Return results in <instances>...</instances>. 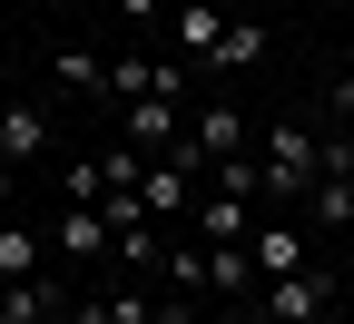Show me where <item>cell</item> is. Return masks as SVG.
<instances>
[{
  "instance_id": "9",
  "label": "cell",
  "mask_w": 354,
  "mask_h": 324,
  "mask_svg": "<svg viewBox=\"0 0 354 324\" xmlns=\"http://www.w3.org/2000/svg\"><path fill=\"white\" fill-rule=\"evenodd\" d=\"M216 30H227L216 0H177V59H216Z\"/></svg>"
},
{
  "instance_id": "13",
  "label": "cell",
  "mask_w": 354,
  "mask_h": 324,
  "mask_svg": "<svg viewBox=\"0 0 354 324\" xmlns=\"http://www.w3.org/2000/svg\"><path fill=\"white\" fill-rule=\"evenodd\" d=\"M59 88L69 99H109V59L99 50H59Z\"/></svg>"
},
{
  "instance_id": "8",
  "label": "cell",
  "mask_w": 354,
  "mask_h": 324,
  "mask_svg": "<svg viewBox=\"0 0 354 324\" xmlns=\"http://www.w3.org/2000/svg\"><path fill=\"white\" fill-rule=\"evenodd\" d=\"M69 324H158V305L138 295V285H109V295H79V305H59Z\"/></svg>"
},
{
  "instance_id": "2",
  "label": "cell",
  "mask_w": 354,
  "mask_h": 324,
  "mask_svg": "<svg viewBox=\"0 0 354 324\" xmlns=\"http://www.w3.org/2000/svg\"><path fill=\"white\" fill-rule=\"evenodd\" d=\"M118 137H128V148H148V158H177V148H197V128L177 118V99H158V88L118 99Z\"/></svg>"
},
{
  "instance_id": "14",
  "label": "cell",
  "mask_w": 354,
  "mask_h": 324,
  "mask_svg": "<svg viewBox=\"0 0 354 324\" xmlns=\"http://www.w3.org/2000/svg\"><path fill=\"white\" fill-rule=\"evenodd\" d=\"M167 295H207V246H167Z\"/></svg>"
},
{
  "instance_id": "21",
  "label": "cell",
  "mask_w": 354,
  "mask_h": 324,
  "mask_svg": "<svg viewBox=\"0 0 354 324\" xmlns=\"http://www.w3.org/2000/svg\"><path fill=\"white\" fill-rule=\"evenodd\" d=\"M39 324H50V314H39Z\"/></svg>"
},
{
  "instance_id": "17",
  "label": "cell",
  "mask_w": 354,
  "mask_h": 324,
  "mask_svg": "<svg viewBox=\"0 0 354 324\" xmlns=\"http://www.w3.org/2000/svg\"><path fill=\"white\" fill-rule=\"evenodd\" d=\"M325 118H335V128H354V69H335V79H325Z\"/></svg>"
},
{
  "instance_id": "12",
  "label": "cell",
  "mask_w": 354,
  "mask_h": 324,
  "mask_svg": "<svg viewBox=\"0 0 354 324\" xmlns=\"http://www.w3.org/2000/svg\"><path fill=\"white\" fill-rule=\"evenodd\" d=\"M266 59V20H227L216 30V69H256Z\"/></svg>"
},
{
  "instance_id": "5",
  "label": "cell",
  "mask_w": 354,
  "mask_h": 324,
  "mask_svg": "<svg viewBox=\"0 0 354 324\" xmlns=\"http://www.w3.org/2000/svg\"><path fill=\"white\" fill-rule=\"evenodd\" d=\"M50 236H59V265H99V256H118V236H109V216H99V207H69Z\"/></svg>"
},
{
  "instance_id": "4",
  "label": "cell",
  "mask_w": 354,
  "mask_h": 324,
  "mask_svg": "<svg viewBox=\"0 0 354 324\" xmlns=\"http://www.w3.org/2000/svg\"><path fill=\"white\" fill-rule=\"evenodd\" d=\"M197 158L207 148H177V158H148V177H138V197H148V216L167 226V216H187V197H197Z\"/></svg>"
},
{
  "instance_id": "19",
  "label": "cell",
  "mask_w": 354,
  "mask_h": 324,
  "mask_svg": "<svg viewBox=\"0 0 354 324\" xmlns=\"http://www.w3.org/2000/svg\"><path fill=\"white\" fill-rule=\"evenodd\" d=\"M109 10H118V20H158L167 0H109Z\"/></svg>"
},
{
  "instance_id": "1",
  "label": "cell",
  "mask_w": 354,
  "mask_h": 324,
  "mask_svg": "<svg viewBox=\"0 0 354 324\" xmlns=\"http://www.w3.org/2000/svg\"><path fill=\"white\" fill-rule=\"evenodd\" d=\"M256 167H266V197H276V207H295V197H315V177H325V137L315 128H305V118H276V128H266L256 137Z\"/></svg>"
},
{
  "instance_id": "11",
  "label": "cell",
  "mask_w": 354,
  "mask_h": 324,
  "mask_svg": "<svg viewBox=\"0 0 354 324\" xmlns=\"http://www.w3.org/2000/svg\"><path fill=\"white\" fill-rule=\"evenodd\" d=\"M197 148H207V158H246V148H256V128H246V118H236L227 99H216V108L197 118Z\"/></svg>"
},
{
  "instance_id": "18",
  "label": "cell",
  "mask_w": 354,
  "mask_h": 324,
  "mask_svg": "<svg viewBox=\"0 0 354 324\" xmlns=\"http://www.w3.org/2000/svg\"><path fill=\"white\" fill-rule=\"evenodd\" d=\"M197 324H266V305H216V314H197Z\"/></svg>"
},
{
  "instance_id": "20",
  "label": "cell",
  "mask_w": 354,
  "mask_h": 324,
  "mask_svg": "<svg viewBox=\"0 0 354 324\" xmlns=\"http://www.w3.org/2000/svg\"><path fill=\"white\" fill-rule=\"evenodd\" d=\"M0 216H10V158H0Z\"/></svg>"
},
{
  "instance_id": "15",
  "label": "cell",
  "mask_w": 354,
  "mask_h": 324,
  "mask_svg": "<svg viewBox=\"0 0 354 324\" xmlns=\"http://www.w3.org/2000/svg\"><path fill=\"white\" fill-rule=\"evenodd\" d=\"M256 275H295V226H266V236H246Z\"/></svg>"
},
{
  "instance_id": "6",
  "label": "cell",
  "mask_w": 354,
  "mask_h": 324,
  "mask_svg": "<svg viewBox=\"0 0 354 324\" xmlns=\"http://www.w3.org/2000/svg\"><path fill=\"white\" fill-rule=\"evenodd\" d=\"M0 158H50V108H39V99H10V108H0Z\"/></svg>"
},
{
  "instance_id": "3",
  "label": "cell",
  "mask_w": 354,
  "mask_h": 324,
  "mask_svg": "<svg viewBox=\"0 0 354 324\" xmlns=\"http://www.w3.org/2000/svg\"><path fill=\"white\" fill-rule=\"evenodd\" d=\"M325 305H335V275H325V265L266 275V324H325Z\"/></svg>"
},
{
  "instance_id": "10",
  "label": "cell",
  "mask_w": 354,
  "mask_h": 324,
  "mask_svg": "<svg viewBox=\"0 0 354 324\" xmlns=\"http://www.w3.org/2000/svg\"><path fill=\"white\" fill-rule=\"evenodd\" d=\"M39 265H50V246H39L30 226H10V216H0V285H30Z\"/></svg>"
},
{
  "instance_id": "7",
  "label": "cell",
  "mask_w": 354,
  "mask_h": 324,
  "mask_svg": "<svg viewBox=\"0 0 354 324\" xmlns=\"http://www.w3.org/2000/svg\"><path fill=\"white\" fill-rule=\"evenodd\" d=\"M246 207H256V197L207 187V197H197V236H207V246H246V236H256V226H246Z\"/></svg>"
},
{
  "instance_id": "16",
  "label": "cell",
  "mask_w": 354,
  "mask_h": 324,
  "mask_svg": "<svg viewBox=\"0 0 354 324\" xmlns=\"http://www.w3.org/2000/svg\"><path fill=\"white\" fill-rule=\"evenodd\" d=\"M305 207H315V226H354V177H315Z\"/></svg>"
}]
</instances>
